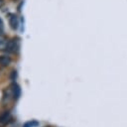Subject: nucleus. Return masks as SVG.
Returning a JSON list of instances; mask_svg holds the SVG:
<instances>
[{
  "label": "nucleus",
  "instance_id": "1a4fd4ad",
  "mask_svg": "<svg viewBox=\"0 0 127 127\" xmlns=\"http://www.w3.org/2000/svg\"><path fill=\"white\" fill-rule=\"evenodd\" d=\"M13 73H12V78H14V77H16V75H17V73H16V71H12Z\"/></svg>",
  "mask_w": 127,
  "mask_h": 127
},
{
  "label": "nucleus",
  "instance_id": "0eeeda50",
  "mask_svg": "<svg viewBox=\"0 0 127 127\" xmlns=\"http://www.w3.org/2000/svg\"><path fill=\"white\" fill-rule=\"evenodd\" d=\"M6 45H7V43L3 39H0V50L6 49Z\"/></svg>",
  "mask_w": 127,
  "mask_h": 127
},
{
  "label": "nucleus",
  "instance_id": "423d86ee",
  "mask_svg": "<svg viewBox=\"0 0 127 127\" xmlns=\"http://www.w3.org/2000/svg\"><path fill=\"white\" fill-rule=\"evenodd\" d=\"M37 126H39V122L36 121V120L28 121V122H26V123L23 125V127H37Z\"/></svg>",
  "mask_w": 127,
  "mask_h": 127
},
{
  "label": "nucleus",
  "instance_id": "f257e3e1",
  "mask_svg": "<svg viewBox=\"0 0 127 127\" xmlns=\"http://www.w3.org/2000/svg\"><path fill=\"white\" fill-rule=\"evenodd\" d=\"M18 42L17 41H15V40H11V41H9L8 43H7V45H6V50L8 51V52H15V51H17V49H18Z\"/></svg>",
  "mask_w": 127,
  "mask_h": 127
},
{
  "label": "nucleus",
  "instance_id": "39448f33",
  "mask_svg": "<svg viewBox=\"0 0 127 127\" xmlns=\"http://www.w3.org/2000/svg\"><path fill=\"white\" fill-rule=\"evenodd\" d=\"M11 63V59L7 56H0V64L3 66L8 65Z\"/></svg>",
  "mask_w": 127,
  "mask_h": 127
},
{
  "label": "nucleus",
  "instance_id": "9d476101",
  "mask_svg": "<svg viewBox=\"0 0 127 127\" xmlns=\"http://www.w3.org/2000/svg\"><path fill=\"white\" fill-rule=\"evenodd\" d=\"M3 4H4V0H0V7H1Z\"/></svg>",
  "mask_w": 127,
  "mask_h": 127
},
{
  "label": "nucleus",
  "instance_id": "6e6552de",
  "mask_svg": "<svg viewBox=\"0 0 127 127\" xmlns=\"http://www.w3.org/2000/svg\"><path fill=\"white\" fill-rule=\"evenodd\" d=\"M3 29V21H2V19L0 18V30H2Z\"/></svg>",
  "mask_w": 127,
  "mask_h": 127
},
{
  "label": "nucleus",
  "instance_id": "7ed1b4c3",
  "mask_svg": "<svg viewBox=\"0 0 127 127\" xmlns=\"http://www.w3.org/2000/svg\"><path fill=\"white\" fill-rule=\"evenodd\" d=\"M9 23H10V26H11L12 29H14V30H17L18 29V27H19V20H18V18L16 16L12 15L10 17Z\"/></svg>",
  "mask_w": 127,
  "mask_h": 127
},
{
  "label": "nucleus",
  "instance_id": "20e7f679",
  "mask_svg": "<svg viewBox=\"0 0 127 127\" xmlns=\"http://www.w3.org/2000/svg\"><path fill=\"white\" fill-rule=\"evenodd\" d=\"M9 119H10V113H9V111H6L2 115H0V123L1 124L7 123Z\"/></svg>",
  "mask_w": 127,
  "mask_h": 127
},
{
  "label": "nucleus",
  "instance_id": "f03ea898",
  "mask_svg": "<svg viewBox=\"0 0 127 127\" xmlns=\"http://www.w3.org/2000/svg\"><path fill=\"white\" fill-rule=\"evenodd\" d=\"M11 91H12V94H13V97L15 99H18L21 95V88L20 86L17 84V83H13L12 86H11Z\"/></svg>",
  "mask_w": 127,
  "mask_h": 127
}]
</instances>
